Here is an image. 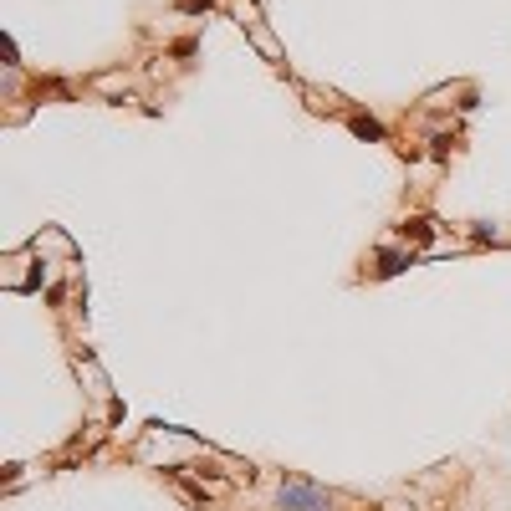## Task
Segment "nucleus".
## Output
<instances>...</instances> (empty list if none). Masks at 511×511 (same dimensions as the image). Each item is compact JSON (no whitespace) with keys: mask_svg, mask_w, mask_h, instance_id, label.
<instances>
[{"mask_svg":"<svg viewBox=\"0 0 511 511\" xmlns=\"http://www.w3.org/2000/svg\"><path fill=\"white\" fill-rule=\"evenodd\" d=\"M282 506L287 511H327V491L323 486H307V481H287L282 486Z\"/></svg>","mask_w":511,"mask_h":511,"instance_id":"f257e3e1","label":"nucleus"},{"mask_svg":"<svg viewBox=\"0 0 511 511\" xmlns=\"http://www.w3.org/2000/svg\"><path fill=\"white\" fill-rule=\"evenodd\" d=\"M353 133H358V138H383V128H378L373 118H353Z\"/></svg>","mask_w":511,"mask_h":511,"instance_id":"7ed1b4c3","label":"nucleus"},{"mask_svg":"<svg viewBox=\"0 0 511 511\" xmlns=\"http://www.w3.org/2000/svg\"><path fill=\"white\" fill-rule=\"evenodd\" d=\"M404 266H409V256H404V251H383V256H378V276H394V271H404Z\"/></svg>","mask_w":511,"mask_h":511,"instance_id":"f03ea898","label":"nucleus"}]
</instances>
